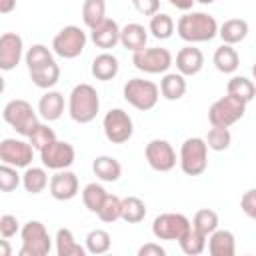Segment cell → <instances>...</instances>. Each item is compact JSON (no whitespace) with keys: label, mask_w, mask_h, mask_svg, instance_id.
<instances>
[{"label":"cell","mask_w":256,"mask_h":256,"mask_svg":"<svg viewBox=\"0 0 256 256\" xmlns=\"http://www.w3.org/2000/svg\"><path fill=\"white\" fill-rule=\"evenodd\" d=\"M146 216V204L138 196H126L120 202V218L128 224H138Z\"/></svg>","instance_id":"29"},{"label":"cell","mask_w":256,"mask_h":256,"mask_svg":"<svg viewBox=\"0 0 256 256\" xmlns=\"http://www.w3.org/2000/svg\"><path fill=\"white\" fill-rule=\"evenodd\" d=\"M190 228V220L180 212L158 214L152 222V234L158 240H180Z\"/></svg>","instance_id":"11"},{"label":"cell","mask_w":256,"mask_h":256,"mask_svg":"<svg viewBox=\"0 0 256 256\" xmlns=\"http://www.w3.org/2000/svg\"><path fill=\"white\" fill-rule=\"evenodd\" d=\"M240 208H242V212L248 216V218H256V190L254 188H250V190H246L244 194H242V198H240Z\"/></svg>","instance_id":"44"},{"label":"cell","mask_w":256,"mask_h":256,"mask_svg":"<svg viewBox=\"0 0 256 256\" xmlns=\"http://www.w3.org/2000/svg\"><path fill=\"white\" fill-rule=\"evenodd\" d=\"M56 254L58 256H84L86 248L80 246L70 228H58L56 232Z\"/></svg>","instance_id":"28"},{"label":"cell","mask_w":256,"mask_h":256,"mask_svg":"<svg viewBox=\"0 0 256 256\" xmlns=\"http://www.w3.org/2000/svg\"><path fill=\"white\" fill-rule=\"evenodd\" d=\"M106 18V0H84L82 4V20L88 28H94Z\"/></svg>","instance_id":"35"},{"label":"cell","mask_w":256,"mask_h":256,"mask_svg":"<svg viewBox=\"0 0 256 256\" xmlns=\"http://www.w3.org/2000/svg\"><path fill=\"white\" fill-rule=\"evenodd\" d=\"M246 102H242L236 96H222L216 102H212V106L208 108V122L212 126H220V128H230L232 124H236L240 118H244L246 114Z\"/></svg>","instance_id":"6"},{"label":"cell","mask_w":256,"mask_h":256,"mask_svg":"<svg viewBox=\"0 0 256 256\" xmlns=\"http://www.w3.org/2000/svg\"><path fill=\"white\" fill-rule=\"evenodd\" d=\"M4 90H6V80H4V76L0 74V94H2Z\"/></svg>","instance_id":"50"},{"label":"cell","mask_w":256,"mask_h":256,"mask_svg":"<svg viewBox=\"0 0 256 256\" xmlns=\"http://www.w3.org/2000/svg\"><path fill=\"white\" fill-rule=\"evenodd\" d=\"M204 66V54L200 48L188 44L178 50L176 54V70L182 76H196Z\"/></svg>","instance_id":"18"},{"label":"cell","mask_w":256,"mask_h":256,"mask_svg":"<svg viewBox=\"0 0 256 256\" xmlns=\"http://www.w3.org/2000/svg\"><path fill=\"white\" fill-rule=\"evenodd\" d=\"M34 148L30 142L16 140V138H4L0 142V162L10 164L14 168H28L32 164Z\"/></svg>","instance_id":"14"},{"label":"cell","mask_w":256,"mask_h":256,"mask_svg":"<svg viewBox=\"0 0 256 256\" xmlns=\"http://www.w3.org/2000/svg\"><path fill=\"white\" fill-rule=\"evenodd\" d=\"M122 94H124V100L132 108H136L140 112L152 110L158 104V98H160L158 86L152 80H144V78H132V80H128L124 84V88H122Z\"/></svg>","instance_id":"4"},{"label":"cell","mask_w":256,"mask_h":256,"mask_svg":"<svg viewBox=\"0 0 256 256\" xmlns=\"http://www.w3.org/2000/svg\"><path fill=\"white\" fill-rule=\"evenodd\" d=\"M144 156L154 172H170L176 166V150L168 140H160V138L150 140L144 148Z\"/></svg>","instance_id":"13"},{"label":"cell","mask_w":256,"mask_h":256,"mask_svg":"<svg viewBox=\"0 0 256 256\" xmlns=\"http://www.w3.org/2000/svg\"><path fill=\"white\" fill-rule=\"evenodd\" d=\"M22 248L20 256H46L52 250V238L46 226L38 220H30L20 228Z\"/></svg>","instance_id":"7"},{"label":"cell","mask_w":256,"mask_h":256,"mask_svg":"<svg viewBox=\"0 0 256 256\" xmlns=\"http://www.w3.org/2000/svg\"><path fill=\"white\" fill-rule=\"evenodd\" d=\"M174 58L168 48H142L138 52H132V64L136 70L146 74H164L172 66Z\"/></svg>","instance_id":"10"},{"label":"cell","mask_w":256,"mask_h":256,"mask_svg":"<svg viewBox=\"0 0 256 256\" xmlns=\"http://www.w3.org/2000/svg\"><path fill=\"white\" fill-rule=\"evenodd\" d=\"M102 128H104L106 140L112 144H124L134 134V122H132L130 114L122 108H110L104 114Z\"/></svg>","instance_id":"9"},{"label":"cell","mask_w":256,"mask_h":256,"mask_svg":"<svg viewBox=\"0 0 256 256\" xmlns=\"http://www.w3.org/2000/svg\"><path fill=\"white\" fill-rule=\"evenodd\" d=\"M22 52H24V42L20 34L16 32L0 34V70L2 72L14 70L22 60Z\"/></svg>","instance_id":"15"},{"label":"cell","mask_w":256,"mask_h":256,"mask_svg":"<svg viewBox=\"0 0 256 256\" xmlns=\"http://www.w3.org/2000/svg\"><path fill=\"white\" fill-rule=\"evenodd\" d=\"M92 172L96 174V178H100L102 182H116L122 176V166L116 158L112 156H96L92 162Z\"/></svg>","instance_id":"26"},{"label":"cell","mask_w":256,"mask_h":256,"mask_svg":"<svg viewBox=\"0 0 256 256\" xmlns=\"http://www.w3.org/2000/svg\"><path fill=\"white\" fill-rule=\"evenodd\" d=\"M148 32L158 38V40H168L174 34V20L172 16L164 14V12H156L150 16V24H148Z\"/></svg>","instance_id":"33"},{"label":"cell","mask_w":256,"mask_h":256,"mask_svg":"<svg viewBox=\"0 0 256 256\" xmlns=\"http://www.w3.org/2000/svg\"><path fill=\"white\" fill-rule=\"evenodd\" d=\"M86 252H90V254H106L108 250H110V246H112V238H110V234L106 232V230H102V228H96V230H90L88 234H86Z\"/></svg>","instance_id":"34"},{"label":"cell","mask_w":256,"mask_h":256,"mask_svg":"<svg viewBox=\"0 0 256 256\" xmlns=\"http://www.w3.org/2000/svg\"><path fill=\"white\" fill-rule=\"evenodd\" d=\"M226 94L236 96V98H240L242 102L248 104V102L254 100L256 86H254V82H252L250 78H246V76H232V78L228 80V84H226Z\"/></svg>","instance_id":"30"},{"label":"cell","mask_w":256,"mask_h":256,"mask_svg":"<svg viewBox=\"0 0 256 256\" xmlns=\"http://www.w3.org/2000/svg\"><path fill=\"white\" fill-rule=\"evenodd\" d=\"M106 190H104V186L102 184H96V182H90V184H86L84 186V190H82V202H84V206L90 210V212H98V208L102 206V202H104V198H106Z\"/></svg>","instance_id":"36"},{"label":"cell","mask_w":256,"mask_h":256,"mask_svg":"<svg viewBox=\"0 0 256 256\" xmlns=\"http://www.w3.org/2000/svg\"><path fill=\"white\" fill-rule=\"evenodd\" d=\"M178 164L186 176H200L208 168V146L204 138H186L180 146Z\"/></svg>","instance_id":"3"},{"label":"cell","mask_w":256,"mask_h":256,"mask_svg":"<svg viewBox=\"0 0 256 256\" xmlns=\"http://www.w3.org/2000/svg\"><path fill=\"white\" fill-rule=\"evenodd\" d=\"M48 190H50L54 200H60V202L72 200L80 190L78 176L74 172H70L68 168L66 170H56V174L48 180Z\"/></svg>","instance_id":"16"},{"label":"cell","mask_w":256,"mask_h":256,"mask_svg":"<svg viewBox=\"0 0 256 256\" xmlns=\"http://www.w3.org/2000/svg\"><path fill=\"white\" fill-rule=\"evenodd\" d=\"M148 42V30L138 24V22H130L124 28H120V44L130 50V52H138L142 48H146Z\"/></svg>","instance_id":"20"},{"label":"cell","mask_w":256,"mask_h":256,"mask_svg":"<svg viewBox=\"0 0 256 256\" xmlns=\"http://www.w3.org/2000/svg\"><path fill=\"white\" fill-rule=\"evenodd\" d=\"M178 244H180V250L184 254L198 256V254H202L206 250V236L202 232H198L196 228H192V224H190L188 232L178 240Z\"/></svg>","instance_id":"32"},{"label":"cell","mask_w":256,"mask_h":256,"mask_svg":"<svg viewBox=\"0 0 256 256\" xmlns=\"http://www.w3.org/2000/svg\"><path fill=\"white\" fill-rule=\"evenodd\" d=\"M206 146L214 152H222V150H228L230 148V142H232V134L228 128H220V126H212L208 130V136H206Z\"/></svg>","instance_id":"38"},{"label":"cell","mask_w":256,"mask_h":256,"mask_svg":"<svg viewBox=\"0 0 256 256\" xmlns=\"http://www.w3.org/2000/svg\"><path fill=\"white\" fill-rule=\"evenodd\" d=\"M206 238H208V252L212 256H234L236 254V240L230 230L216 228Z\"/></svg>","instance_id":"19"},{"label":"cell","mask_w":256,"mask_h":256,"mask_svg":"<svg viewBox=\"0 0 256 256\" xmlns=\"http://www.w3.org/2000/svg\"><path fill=\"white\" fill-rule=\"evenodd\" d=\"M22 186L30 194H40L48 186V174L40 166H28L22 174Z\"/></svg>","instance_id":"31"},{"label":"cell","mask_w":256,"mask_h":256,"mask_svg":"<svg viewBox=\"0 0 256 256\" xmlns=\"http://www.w3.org/2000/svg\"><path fill=\"white\" fill-rule=\"evenodd\" d=\"M20 182L22 176L18 174V168L0 162V192H12L20 186Z\"/></svg>","instance_id":"42"},{"label":"cell","mask_w":256,"mask_h":256,"mask_svg":"<svg viewBox=\"0 0 256 256\" xmlns=\"http://www.w3.org/2000/svg\"><path fill=\"white\" fill-rule=\"evenodd\" d=\"M16 10V0H0V14H10Z\"/></svg>","instance_id":"48"},{"label":"cell","mask_w":256,"mask_h":256,"mask_svg":"<svg viewBox=\"0 0 256 256\" xmlns=\"http://www.w3.org/2000/svg\"><path fill=\"white\" fill-rule=\"evenodd\" d=\"M62 112H64V96L56 90H48L38 102V114L46 122H54L62 116Z\"/></svg>","instance_id":"23"},{"label":"cell","mask_w":256,"mask_h":256,"mask_svg":"<svg viewBox=\"0 0 256 256\" xmlns=\"http://www.w3.org/2000/svg\"><path fill=\"white\" fill-rule=\"evenodd\" d=\"M194 2H200V4H204V6H208V4H212V2H216V0H194Z\"/></svg>","instance_id":"51"},{"label":"cell","mask_w":256,"mask_h":256,"mask_svg":"<svg viewBox=\"0 0 256 256\" xmlns=\"http://www.w3.org/2000/svg\"><path fill=\"white\" fill-rule=\"evenodd\" d=\"M190 224H192V228H196L198 232L208 236L210 232H214L218 228V214L214 210H210V208H202V210H198L194 214Z\"/></svg>","instance_id":"37"},{"label":"cell","mask_w":256,"mask_h":256,"mask_svg":"<svg viewBox=\"0 0 256 256\" xmlns=\"http://www.w3.org/2000/svg\"><path fill=\"white\" fill-rule=\"evenodd\" d=\"M20 232V222L14 214H4L0 216V236L2 238H12Z\"/></svg>","instance_id":"43"},{"label":"cell","mask_w":256,"mask_h":256,"mask_svg":"<svg viewBox=\"0 0 256 256\" xmlns=\"http://www.w3.org/2000/svg\"><path fill=\"white\" fill-rule=\"evenodd\" d=\"M248 30H250V26L244 18H230L218 26V36L222 38V44L234 46L248 36Z\"/></svg>","instance_id":"21"},{"label":"cell","mask_w":256,"mask_h":256,"mask_svg":"<svg viewBox=\"0 0 256 256\" xmlns=\"http://www.w3.org/2000/svg\"><path fill=\"white\" fill-rule=\"evenodd\" d=\"M212 62H214V66H216L218 72H222V74H234L238 70V66H240V56H238V52H236L234 46L222 44V46H218L214 50Z\"/></svg>","instance_id":"24"},{"label":"cell","mask_w":256,"mask_h":256,"mask_svg":"<svg viewBox=\"0 0 256 256\" xmlns=\"http://www.w3.org/2000/svg\"><path fill=\"white\" fill-rule=\"evenodd\" d=\"M164 254H166V250L156 242H148L138 248V256H164Z\"/></svg>","instance_id":"46"},{"label":"cell","mask_w":256,"mask_h":256,"mask_svg":"<svg viewBox=\"0 0 256 256\" xmlns=\"http://www.w3.org/2000/svg\"><path fill=\"white\" fill-rule=\"evenodd\" d=\"M2 118H4V122H6L10 128H14L20 136H26V138H28V134L32 132V128L38 124V114H36V110L32 108L30 102H26V100H22V98L10 100V102L4 106V110H2Z\"/></svg>","instance_id":"5"},{"label":"cell","mask_w":256,"mask_h":256,"mask_svg":"<svg viewBox=\"0 0 256 256\" xmlns=\"http://www.w3.org/2000/svg\"><path fill=\"white\" fill-rule=\"evenodd\" d=\"M28 72H30V80L34 82V86H38L42 90H50L60 80V66L56 62H48V64L28 70Z\"/></svg>","instance_id":"27"},{"label":"cell","mask_w":256,"mask_h":256,"mask_svg":"<svg viewBox=\"0 0 256 256\" xmlns=\"http://www.w3.org/2000/svg\"><path fill=\"white\" fill-rule=\"evenodd\" d=\"M12 254V246H10V242L4 238V240H0V256H10Z\"/></svg>","instance_id":"49"},{"label":"cell","mask_w":256,"mask_h":256,"mask_svg":"<svg viewBox=\"0 0 256 256\" xmlns=\"http://www.w3.org/2000/svg\"><path fill=\"white\" fill-rule=\"evenodd\" d=\"M120 202H122V198H118L116 194H106L102 206L96 212L98 218L102 222H106V224H112V222L120 220Z\"/></svg>","instance_id":"41"},{"label":"cell","mask_w":256,"mask_h":256,"mask_svg":"<svg viewBox=\"0 0 256 256\" xmlns=\"http://www.w3.org/2000/svg\"><path fill=\"white\" fill-rule=\"evenodd\" d=\"M74 158H76L74 146L58 138L40 150V160L48 170H66L74 164Z\"/></svg>","instance_id":"12"},{"label":"cell","mask_w":256,"mask_h":256,"mask_svg":"<svg viewBox=\"0 0 256 256\" xmlns=\"http://www.w3.org/2000/svg\"><path fill=\"white\" fill-rule=\"evenodd\" d=\"M176 10H182V12H190L192 6H194V0H168Z\"/></svg>","instance_id":"47"},{"label":"cell","mask_w":256,"mask_h":256,"mask_svg":"<svg viewBox=\"0 0 256 256\" xmlns=\"http://www.w3.org/2000/svg\"><path fill=\"white\" fill-rule=\"evenodd\" d=\"M24 58H26L28 70H34V68H40V66L48 64V62H54L52 52H50L48 46H44V44H32V46L28 48V52H26Z\"/></svg>","instance_id":"39"},{"label":"cell","mask_w":256,"mask_h":256,"mask_svg":"<svg viewBox=\"0 0 256 256\" xmlns=\"http://www.w3.org/2000/svg\"><path fill=\"white\" fill-rule=\"evenodd\" d=\"M120 70V64H118V58L114 54H110L108 50H104L102 54H98L94 60H92V76L96 80H102V82H108L112 78H116Z\"/></svg>","instance_id":"22"},{"label":"cell","mask_w":256,"mask_h":256,"mask_svg":"<svg viewBox=\"0 0 256 256\" xmlns=\"http://www.w3.org/2000/svg\"><path fill=\"white\" fill-rule=\"evenodd\" d=\"M158 90L170 102L180 100L186 94V76H182L180 72H164V78L160 80Z\"/></svg>","instance_id":"25"},{"label":"cell","mask_w":256,"mask_h":256,"mask_svg":"<svg viewBox=\"0 0 256 256\" xmlns=\"http://www.w3.org/2000/svg\"><path fill=\"white\" fill-rule=\"evenodd\" d=\"M52 140H56V132L48 126V124H36L34 128H32V132L28 134V142H30V146L34 148V150H42L44 146H48Z\"/></svg>","instance_id":"40"},{"label":"cell","mask_w":256,"mask_h":256,"mask_svg":"<svg viewBox=\"0 0 256 256\" xmlns=\"http://www.w3.org/2000/svg\"><path fill=\"white\" fill-rule=\"evenodd\" d=\"M132 4L144 16H152V14L160 12V0H132Z\"/></svg>","instance_id":"45"},{"label":"cell","mask_w":256,"mask_h":256,"mask_svg":"<svg viewBox=\"0 0 256 256\" xmlns=\"http://www.w3.org/2000/svg\"><path fill=\"white\" fill-rule=\"evenodd\" d=\"M100 110V96L92 84H76L68 96V114L78 124H88Z\"/></svg>","instance_id":"2"},{"label":"cell","mask_w":256,"mask_h":256,"mask_svg":"<svg viewBox=\"0 0 256 256\" xmlns=\"http://www.w3.org/2000/svg\"><path fill=\"white\" fill-rule=\"evenodd\" d=\"M86 42H88V36L86 32L80 28V26H64L52 40V52L64 60H72V58H78L84 48H86Z\"/></svg>","instance_id":"8"},{"label":"cell","mask_w":256,"mask_h":256,"mask_svg":"<svg viewBox=\"0 0 256 256\" xmlns=\"http://www.w3.org/2000/svg\"><path fill=\"white\" fill-rule=\"evenodd\" d=\"M90 40L94 42L96 48L110 50L120 42V26L112 18H104L100 24L90 28Z\"/></svg>","instance_id":"17"},{"label":"cell","mask_w":256,"mask_h":256,"mask_svg":"<svg viewBox=\"0 0 256 256\" xmlns=\"http://www.w3.org/2000/svg\"><path fill=\"white\" fill-rule=\"evenodd\" d=\"M176 32L188 44L210 42L212 38L218 36V22H216V18L212 14L194 12L192 10V12H186L184 16L178 18Z\"/></svg>","instance_id":"1"}]
</instances>
